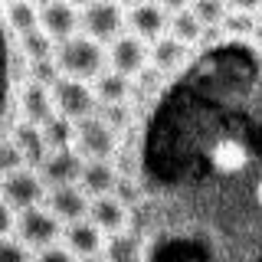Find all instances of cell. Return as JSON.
Returning <instances> with one entry per match:
<instances>
[{"label": "cell", "mask_w": 262, "mask_h": 262, "mask_svg": "<svg viewBox=\"0 0 262 262\" xmlns=\"http://www.w3.org/2000/svg\"><path fill=\"white\" fill-rule=\"evenodd\" d=\"M0 4H13V0H0Z\"/></svg>", "instance_id": "obj_41"}, {"label": "cell", "mask_w": 262, "mask_h": 262, "mask_svg": "<svg viewBox=\"0 0 262 262\" xmlns=\"http://www.w3.org/2000/svg\"><path fill=\"white\" fill-rule=\"evenodd\" d=\"M115 184H118V167L112 161H85L79 177V187L85 190L89 200H98V196H112Z\"/></svg>", "instance_id": "obj_14"}, {"label": "cell", "mask_w": 262, "mask_h": 262, "mask_svg": "<svg viewBox=\"0 0 262 262\" xmlns=\"http://www.w3.org/2000/svg\"><path fill=\"white\" fill-rule=\"evenodd\" d=\"M20 53L27 56V62H43V59H53L56 56V43L43 30H33L27 36H20Z\"/></svg>", "instance_id": "obj_24"}, {"label": "cell", "mask_w": 262, "mask_h": 262, "mask_svg": "<svg viewBox=\"0 0 262 262\" xmlns=\"http://www.w3.org/2000/svg\"><path fill=\"white\" fill-rule=\"evenodd\" d=\"M0 262H36V256L16 236H7V239H0Z\"/></svg>", "instance_id": "obj_28"}, {"label": "cell", "mask_w": 262, "mask_h": 262, "mask_svg": "<svg viewBox=\"0 0 262 262\" xmlns=\"http://www.w3.org/2000/svg\"><path fill=\"white\" fill-rule=\"evenodd\" d=\"M39 30H43L56 46H59V43H66V39L79 36V30H82V10H79V7H72L69 0H53L49 7L39 10Z\"/></svg>", "instance_id": "obj_8"}, {"label": "cell", "mask_w": 262, "mask_h": 262, "mask_svg": "<svg viewBox=\"0 0 262 262\" xmlns=\"http://www.w3.org/2000/svg\"><path fill=\"white\" fill-rule=\"evenodd\" d=\"M62 229L66 226L46 207H33V210L16 213V239L23 246H30V249H36V252H43V249L59 243Z\"/></svg>", "instance_id": "obj_3"}, {"label": "cell", "mask_w": 262, "mask_h": 262, "mask_svg": "<svg viewBox=\"0 0 262 262\" xmlns=\"http://www.w3.org/2000/svg\"><path fill=\"white\" fill-rule=\"evenodd\" d=\"M43 138H46L49 151H69V147H76V121L53 115L43 125Z\"/></svg>", "instance_id": "obj_23"}, {"label": "cell", "mask_w": 262, "mask_h": 262, "mask_svg": "<svg viewBox=\"0 0 262 262\" xmlns=\"http://www.w3.org/2000/svg\"><path fill=\"white\" fill-rule=\"evenodd\" d=\"M89 203L92 200L85 196V190H82L79 184H72V187H53V190H46L43 207L53 213L62 226H69V223H79V220H89Z\"/></svg>", "instance_id": "obj_10"}, {"label": "cell", "mask_w": 262, "mask_h": 262, "mask_svg": "<svg viewBox=\"0 0 262 262\" xmlns=\"http://www.w3.org/2000/svg\"><path fill=\"white\" fill-rule=\"evenodd\" d=\"M10 233H16V213L0 200V239H7Z\"/></svg>", "instance_id": "obj_31"}, {"label": "cell", "mask_w": 262, "mask_h": 262, "mask_svg": "<svg viewBox=\"0 0 262 262\" xmlns=\"http://www.w3.org/2000/svg\"><path fill=\"white\" fill-rule=\"evenodd\" d=\"M259 27H262V10H259Z\"/></svg>", "instance_id": "obj_40"}, {"label": "cell", "mask_w": 262, "mask_h": 262, "mask_svg": "<svg viewBox=\"0 0 262 262\" xmlns=\"http://www.w3.org/2000/svg\"><path fill=\"white\" fill-rule=\"evenodd\" d=\"M226 7L233 13H259L262 10V0H226Z\"/></svg>", "instance_id": "obj_32"}, {"label": "cell", "mask_w": 262, "mask_h": 262, "mask_svg": "<svg viewBox=\"0 0 262 262\" xmlns=\"http://www.w3.org/2000/svg\"><path fill=\"white\" fill-rule=\"evenodd\" d=\"M98 118L105 121L112 131H128L131 128V121H135V115H131V105H102L98 108Z\"/></svg>", "instance_id": "obj_27"}, {"label": "cell", "mask_w": 262, "mask_h": 262, "mask_svg": "<svg viewBox=\"0 0 262 262\" xmlns=\"http://www.w3.org/2000/svg\"><path fill=\"white\" fill-rule=\"evenodd\" d=\"M128 27V13L125 7H118L115 0H95L82 10V36L95 39V43H115Z\"/></svg>", "instance_id": "obj_2"}, {"label": "cell", "mask_w": 262, "mask_h": 262, "mask_svg": "<svg viewBox=\"0 0 262 262\" xmlns=\"http://www.w3.org/2000/svg\"><path fill=\"white\" fill-rule=\"evenodd\" d=\"M256 200H259V207H262V180H259V187H256Z\"/></svg>", "instance_id": "obj_37"}, {"label": "cell", "mask_w": 262, "mask_h": 262, "mask_svg": "<svg viewBox=\"0 0 262 262\" xmlns=\"http://www.w3.org/2000/svg\"><path fill=\"white\" fill-rule=\"evenodd\" d=\"M76 151L85 161H112L121 151L118 131H112L98 115H92L85 121H76Z\"/></svg>", "instance_id": "obj_5"}, {"label": "cell", "mask_w": 262, "mask_h": 262, "mask_svg": "<svg viewBox=\"0 0 262 262\" xmlns=\"http://www.w3.org/2000/svg\"><path fill=\"white\" fill-rule=\"evenodd\" d=\"M89 220L105 233V239L115 233H125L128 226V207L118 200V196H98V200L89 203Z\"/></svg>", "instance_id": "obj_15"}, {"label": "cell", "mask_w": 262, "mask_h": 262, "mask_svg": "<svg viewBox=\"0 0 262 262\" xmlns=\"http://www.w3.org/2000/svg\"><path fill=\"white\" fill-rule=\"evenodd\" d=\"M210 164L216 174H239V170L249 164V151H246L243 141H236V138H220L216 144L210 147Z\"/></svg>", "instance_id": "obj_17"}, {"label": "cell", "mask_w": 262, "mask_h": 262, "mask_svg": "<svg viewBox=\"0 0 262 262\" xmlns=\"http://www.w3.org/2000/svg\"><path fill=\"white\" fill-rule=\"evenodd\" d=\"M190 59V46L177 43L174 36H161L158 43H151V69H158L161 76H167V72H177L180 66Z\"/></svg>", "instance_id": "obj_19"}, {"label": "cell", "mask_w": 262, "mask_h": 262, "mask_svg": "<svg viewBox=\"0 0 262 262\" xmlns=\"http://www.w3.org/2000/svg\"><path fill=\"white\" fill-rule=\"evenodd\" d=\"M105 262H141V239L135 233H115L105 239V249H102Z\"/></svg>", "instance_id": "obj_20"}, {"label": "cell", "mask_w": 262, "mask_h": 262, "mask_svg": "<svg viewBox=\"0 0 262 262\" xmlns=\"http://www.w3.org/2000/svg\"><path fill=\"white\" fill-rule=\"evenodd\" d=\"M69 4H72V7H79V10H85V7H89V4H95V0H69Z\"/></svg>", "instance_id": "obj_34"}, {"label": "cell", "mask_w": 262, "mask_h": 262, "mask_svg": "<svg viewBox=\"0 0 262 262\" xmlns=\"http://www.w3.org/2000/svg\"><path fill=\"white\" fill-rule=\"evenodd\" d=\"M30 4H33V7H39V10H43V7H49V4H53V0H30Z\"/></svg>", "instance_id": "obj_36"}, {"label": "cell", "mask_w": 262, "mask_h": 262, "mask_svg": "<svg viewBox=\"0 0 262 262\" xmlns=\"http://www.w3.org/2000/svg\"><path fill=\"white\" fill-rule=\"evenodd\" d=\"M151 62V46L144 39H138L135 33H121L118 39L108 46V69L118 72V76L138 79Z\"/></svg>", "instance_id": "obj_7"}, {"label": "cell", "mask_w": 262, "mask_h": 262, "mask_svg": "<svg viewBox=\"0 0 262 262\" xmlns=\"http://www.w3.org/2000/svg\"><path fill=\"white\" fill-rule=\"evenodd\" d=\"M82 262H105V256H92V259H82Z\"/></svg>", "instance_id": "obj_38"}, {"label": "cell", "mask_w": 262, "mask_h": 262, "mask_svg": "<svg viewBox=\"0 0 262 262\" xmlns=\"http://www.w3.org/2000/svg\"><path fill=\"white\" fill-rule=\"evenodd\" d=\"M36 262H79L76 256H72L66 246H49V249H43V252H36Z\"/></svg>", "instance_id": "obj_30"}, {"label": "cell", "mask_w": 262, "mask_h": 262, "mask_svg": "<svg viewBox=\"0 0 262 262\" xmlns=\"http://www.w3.org/2000/svg\"><path fill=\"white\" fill-rule=\"evenodd\" d=\"M10 141L16 144V151L23 154L27 167L39 170V164H43V161H46V154H49L46 138H43V128H36V125H30V121H23V118H20V121L13 125Z\"/></svg>", "instance_id": "obj_16"}, {"label": "cell", "mask_w": 262, "mask_h": 262, "mask_svg": "<svg viewBox=\"0 0 262 262\" xmlns=\"http://www.w3.org/2000/svg\"><path fill=\"white\" fill-rule=\"evenodd\" d=\"M82 167H85V158L76 147H69V151H49L46 161L39 164V177H43L46 190H53V187H72V184H79Z\"/></svg>", "instance_id": "obj_9"}, {"label": "cell", "mask_w": 262, "mask_h": 262, "mask_svg": "<svg viewBox=\"0 0 262 262\" xmlns=\"http://www.w3.org/2000/svg\"><path fill=\"white\" fill-rule=\"evenodd\" d=\"M7 27L16 33V39L33 33V30H39V7H33L30 0H13V4H7Z\"/></svg>", "instance_id": "obj_22"}, {"label": "cell", "mask_w": 262, "mask_h": 262, "mask_svg": "<svg viewBox=\"0 0 262 262\" xmlns=\"http://www.w3.org/2000/svg\"><path fill=\"white\" fill-rule=\"evenodd\" d=\"M167 36H174L177 43H184V46H193V43H200V39L207 36V30H203V23L196 20V16L190 13V7H187V10L170 13Z\"/></svg>", "instance_id": "obj_21"}, {"label": "cell", "mask_w": 262, "mask_h": 262, "mask_svg": "<svg viewBox=\"0 0 262 262\" xmlns=\"http://www.w3.org/2000/svg\"><path fill=\"white\" fill-rule=\"evenodd\" d=\"M220 30H223L226 36H249V33L259 30V16L256 13H233V10H229Z\"/></svg>", "instance_id": "obj_26"}, {"label": "cell", "mask_w": 262, "mask_h": 262, "mask_svg": "<svg viewBox=\"0 0 262 262\" xmlns=\"http://www.w3.org/2000/svg\"><path fill=\"white\" fill-rule=\"evenodd\" d=\"M0 196H4V177H0Z\"/></svg>", "instance_id": "obj_39"}, {"label": "cell", "mask_w": 262, "mask_h": 262, "mask_svg": "<svg viewBox=\"0 0 262 262\" xmlns=\"http://www.w3.org/2000/svg\"><path fill=\"white\" fill-rule=\"evenodd\" d=\"M167 23H170V13L158 7L154 0H141L128 10V30L144 43H158L161 36H167Z\"/></svg>", "instance_id": "obj_11"}, {"label": "cell", "mask_w": 262, "mask_h": 262, "mask_svg": "<svg viewBox=\"0 0 262 262\" xmlns=\"http://www.w3.org/2000/svg\"><path fill=\"white\" fill-rule=\"evenodd\" d=\"M53 105H56V115L69 121H85L98 115V98L92 92L89 82H79V79H59L53 85Z\"/></svg>", "instance_id": "obj_4"}, {"label": "cell", "mask_w": 262, "mask_h": 262, "mask_svg": "<svg viewBox=\"0 0 262 262\" xmlns=\"http://www.w3.org/2000/svg\"><path fill=\"white\" fill-rule=\"evenodd\" d=\"M62 246L76 259H92V256H102L105 233L92 223V220H79V223H69L62 229Z\"/></svg>", "instance_id": "obj_12"}, {"label": "cell", "mask_w": 262, "mask_h": 262, "mask_svg": "<svg viewBox=\"0 0 262 262\" xmlns=\"http://www.w3.org/2000/svg\"><path fill=\"white\" fill-rule=\"evenodd\" d=\"M190 13L203 23V30H220L229 7H226V0H190Z\"/></svg>", "instance_id": "obj_25"}, {"label": "cell", "mask_w": 262, "mask_h": 262, "mask_svg": "<svg viewBox=\"0 0 262 262\" xmlns=\"http://www.w3.org/2000/svg\"><path fill=\"white\" fill-rule=\"evenodd\" d=\"M27 167V161H23V154L16 151L13 141H0V177H10L16 170Z\"/></svg>", "instance_id": "obj_29"}, {"label": "cell", "mask_w": 262, "mask_h": 262, "mask_svg": "<svg viewBox=\"0 0 262 262\" xmlns=\"http://www.w3.org/2000/svg\"><path fill=\"white\" fill-rule=\"evenodd\" d=\"M115 4H118V7H128V10H131V7H135V4H141V0H115Z\"/></svg>", "instance_id": "obj_35"}, {"label": "cell", "mask_w": 262, "mask_h": 262, "mask_svg": "<svg viewBox=\"0 0 262 262\" xmlns=\"http://www.w3.org/2000/svg\"><path fill=\"white\" fill-rule=\"evenodd\" d=\"M56 66H59V72L66 79H79L92 85L105 72V66H108V49L79 33V36L56 46Z\"/></svg>", "instance_id": "obj_1"}, {"label": "cell", "mask_w": 262, "mask_h": 262, "mask_svg": "<svg viewBox=\"0 0 262 262\" xmlns=\"http://www.w3.org/2000/svg\"><path fill=\"white\" fill-rule=\"evenodd\" d=\"M20 115H23V121L43 128L46 121L56 115L53 89L39 85V82H27V85H23V92H20Z\"/></svg>", "instance_id": "obj_13"}, {"label": "cell", "mask_w": 262, "mask_h": 262, "mask_svg": "<svg viewBox=\"0 0 262 262\" xmlns=\"http://www.w3.org/2000/svg\"><path fill=\"white\" fill-rule=\"evenodd\" d=\"M158 7H164L167 13H177V10H187L190 7V0H154Z\"/></svg>", "instance_id": "obj_33"}, {"label": "cell", "mask_w": 262, "mask_h": 262, "mask_svg": "<svg viewBox=\"0 0 262 262\" xmlns=\"http://www.w3.org/2000/svg\"><path fill=\"white\" fill-rule=\"evenodd\" d=\"M92 92L98 98V108H102V105H128L131 95H135V82L128 76H118V72L105 69L102 76L92 82Z\"/></svg>", "instance_id": "obj_18"}, {"label": "cell", "mask_w": 262, "mask_h": 262, "mask_svg": "<svg viewBox=\"0 0 262 262\" xmlns=\"http://www.w3.org/2000/svg\"><path fill=\"white\" fill-rule=\"evenodd\" d=\"M0 200L13 213L43 207L46 203V184H43V177H39V170L23 167V170H16V174L4 177V196H0Z\"/></svg>", "instance_id": "obj_6"}]
</instances>
